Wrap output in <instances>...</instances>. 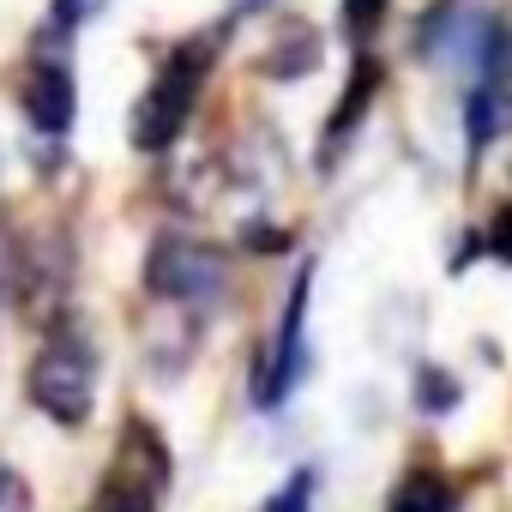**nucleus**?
<instances>
[{
  "mask_svg": "<svg viewBox=\"0 0 512 512\" xmlns=\"http://www.w3.org/2000/svg\"><path fill=\"white\" fill-rule=\"evenodd\" d=\"M31 398L37 410H49L55 422H85L91 416V356L73 344H49L31 368Z\"/></svg>",
  "mask_w": 512,
  "mask_h": 512,
  "instance_id": "7ed1b4c3",
  "label": "nucleus"
},
{
  "mask_svg": "<svg viewBox=\"0 0 512 512\" xmlns=\"http://www.w3.org/2000/svg\"><path fill=\"white\" fill-rule=\"evenodd\" d=\"M91 13H103V0H55V25H61V31H73V25L91 19Z\"/></svg>",
  "mask_w": 512,
  "mask_h": 512,
  "instance_id": "dca6fc26",
  "label": "nucleus"
},
{
  "mask_svg": "<svg viewBox=\"0 0 512 512\" xmlns=\"http://www.w3.org/2000/svg\"><path fill=\"white\" fill-rule=\"evenodd\" d=\"M0 512H25V488H19V476L0 464Z\"/></svg>",
  "mask_w": 512,
  "mask_h": 512,
  "instance_id": "f3484780",
  "label": "nucleus"
},
{
  "mask_svg": "<svg viewBox=\"0 0 512 512\" xmlns=\"http://www.w3.org/2000/svg\"><path fill=\"white\" fill-rule=\"evenodd\" d=\"M308 494H314V476L302 470V476H290V482H284V494H278L266 512H308Z\"/></svg>",
  "mask_w": 512,
  "mask_h": 512,
  "instance_id": "ddd939ff",
  "label": "nucleus"
},
{
  "mask_svg": "<svg viewBox=\"0 0 512 512\" xmlns=\"http://www.w3.org/2000/svg\"><path fill=\"white\" fill-rule=\"evenodd\" d=\"M374 85H380V67H374V61H362V67H356V79H350V91H344V109L332 115V145H338V133H350V127L368 115Z\"/></svg>",
  "mask_w": 512,
  "mask_h": 512,
  "instance_id": "1a4fd4ad",
  "label": "nucleus"
},
{
  "mask_svg": "<svg viewBox=\"0 0 512 512\" xmlns=\"http://www.w3.org/2000/svg\"><path fill=\"white\" fill-rule=\"evenodd\" d=\"M97 512H151V488H139V482H109V488L97 494Z\"/></svg>",
  "mask_w": 512,
  "mask_h": 512,
  "instance_id": "9b49d317",
  "label": "nucleus"
},
{
  "mask_svg": "<svg viewBox=\"0 0 512 512\" xmlns=\"http://www.w3.org/2000/svg\"><path fill=\"white\" fill-rule=\"evenodd\" d=\"M320 67V37L308 31V25H296L272 55H266V73L272 79H302V73H314Z\"/></svg>",
  "mask_w": 512,
  "mask_h": 512,
  "instance_id": "423d86ee",
  "label": "nucleus"
},
{
  "mask_svg": "<svg viewBox=\"0 0 512 512\" xmlns=\"http://www.w3.org/2000/svg\"><path fill=\"white\" fill-rule=\"evenodd\" d=\"M308 272L296 278V296H290V308H284V332H278V350H272V362L260 368V380H253V398L260 404H278L296 380H302V314H308Z\"/></svg>",
  "mask_w": 512,
  "mask_h": 512,
  "instance_id": "20e7f679",
  "label": "nucleus"
},
{
  "mask_svg": "<svg viewBox=\"0 0 512 512\" xmlns=\"http://www.w3.org/2000/svg\"><path fill=\"white\" fill-rule=\"evenodd\" d=\"M145 290L163 296V302H205L223 290V260L199 241H175L163 235L151 253H145Z\"/></svg>",
  "mask_w": 512,
  "mask_h": 512,
  "instance_id": "f03ea898",
  "label": "nucleus"
},
{
  "mask_svg": "<svg viewBox=\"0 0 512 512\" xmlns=\"http://www.w3.org/2000/svg\"><path fill=\"white\" fill-rule=\"evenodd\" d=\"M380 19H386V0H344V31L350 37H374Z\"/></svg>",
  "mask_w": 512,
  "mask_h": 512,
  "instance_id": "f8f14e48",
  "label": "nucleus"
},
{
  "mask_svg": "<svg viewBox=\"0 0 512 512\" xmlns=\"http://www.w3.org/2000/svg\"><path fill=\"white\" fill-rule=\"evenodd\" d=\"M458 500H452V488L440 482V476H428V470H416V476H404V488L392 494V506L386 512H452Z\"/></svg>",
  "mask_w": 512,
  "mask_h": 512,
  "instance_id": "6e6552de",
  "label": "nucleus"
},
{
  "mask_svg": "<svg viewBox=\"0 0 512 512\" xmlns=\"http://www.w3.org/2000/svg\"><path fill=\"white\" fill-rule=\"evenodd\" d=\"M199 73H205V61H193V49H181V55L157 73V85L145 91V103H139V115H133V145H139V151H169V145H175V133L187 127V109H193Z\"/></svg>",
  "mask_w": 512,
  "mask_h": 512,
  "instance_id": "f257e3e1",
  "label": "nucleus"
},
{
  "mask_svg": "<svg viewBox=\"0 0 512 512\" xmlns=\"http://www.w3.org/2000/svg\"><path fill=\"white\" fill-rule=\"evenodd\" d=\"M512 121V109H506V91H494V85H482V91H470V103H464V127H470V145L482 151L500 127Z\"/></svg>",
  "mask_w": 512,
  "mask_h": 512,
  "instance_id": "0eeeda50",
  "label": "nucleus"
},
{
  "mask_svg": "<svg viewBox=\"0 0 512 512\" xmlns=\"http://www.w3.org/2000/svg\"><path fill=\"white\" fill-rule=\"evenodd\" d=\"M241 241H247L253 253H284V247H290V235H284V229H272V223H247V229H241Z\"/></svg>",
  "mask_w": 512,
  "mask_h": 512,
  "instance_id": "4468645a",
  "label": "nucleus"
},
{
  "mask_svg": "<svg viewBox=\"0 0 512 512\" xmlns=\"http://www.w3.org/2000/svg\"><path fill=\"white\" fill-rule=\"evenodd\" d=\"M25 115L43 127V133H67L73 127V79L61 67H43L31 85H25Z\"/></svg>",
  "mask_w": 512,
  "mask_h": 512,
  "instance_id": "39448f33",
  "label": "nucleus"
},
{
  "mask_svg": "<svg viewBox=\"0 0 512 512\" xmlns=\"http://www.w3.org/2000/svg\"><path fill=\"white\" fill-rule=\"evenodd\" d=\"M488 253H494V260H506L512 266V205L488 223Z\"/></svg>",
  "mask_w": 512,
  "mask_h": 512,
  "instance_id": "2eb2a0df",
  "label": "nucleus"
},
{
  "mask_svg": "<svg viewBox=\"0 0 512 512\" xmlns=\"http://www.w3.org/2000/svg\"><path fill=\"white\" fill-rule=\"evenodd\" d=\"M416 404H422L428 416H446V410L458 404V380H452L446 368H422V374H416Z\"/></svg>",
  "mask_w": 512,
  "mask_h": 512,
  "instance_id": "9d476101",
  "label": "nucleus"
}]
</instances>
